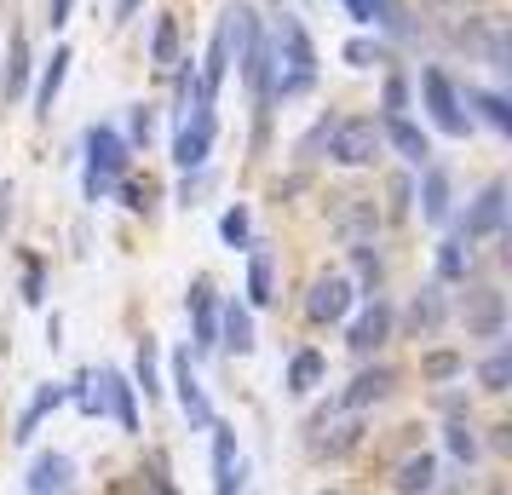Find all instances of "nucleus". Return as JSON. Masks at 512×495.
Here are the masks:
<instances>
[{
    "instance_id": "obj_1",
    "label": "nucleus",
    "mask_w": 512,
    "mask_h": 495,
    "mask_svg": "<svg viewBox=\"0 0 512 495\" xmlns=\"http://www.w3.org/2000/svg\"><path fill=\"white\" fill-rule=\"evenodd\" d=\"M271 98H300L317 87V47H311V35H305L294 18H282L277 35H271Z\"/></svg>"
},
{
    "instance_id": "obj_2",
    "label": "nucleus",
    "mask_w": 512,
    "mask_h": 495,
    "mask_svg": "<svg viewBox=\"0 0 512 495\" xmlns=\"http://www.w3.org/2000/svg\"><path fill=\"white\" fill-rule=\"evenodd\" d=\"M121 173H127V139L110 127H87V202L110 196Z\"/></svg>"
},
{
    "instance_id": "obj_3",
    "label": "nucleus",
    "mask_w": 512,
    "mask_h": 495,
    "mask_svg": "<svg viewBox=\"0 0 512 495\" xmlns=\"http://www.w3.org/2000/svg\"><path fill=\"white\" fill-rule=\"evenodd\" d=\"M328 156L340 167H369L374 156H380V127H374V116H346L328 127Z\"/></svg>"
},
{
    "instance_id": "obj_4",
    "label": "nucleus",
    "mask_w": 512,
    "mask_h": 495,
    "mask_svg": "<svg viewBox=\"0 0 512 495\" xmlns=\"http://www.w3.org/2000/svg\"><path fill=\"white\" fill-rule=\"evenodd\" d=\"M213 104H196V110H185V127H179V139H173V162L179 167H202L213 150Z\"/></svg>"
},
{
    "instance_id": "obj_5",
    "label": "nucleus",
    "mask_w": 512,
    "mask_h": 495,
    "mask_svg": "<svg viewBox=\"0 0 512 495\" xmlns=\"http://www.w3.org/2000/svg\"><path fill=\"white\" fill-rule=\"evenodd\" d=\"M420 93H426V110H432V121H438L449 139H466V127L472 121L461 116V98H455V87H449V75L443 70H426L420 75Z\"/></svg>"
},
{
    "instance_id": "obj_6",
    "label": "nucleus",
    "mask_w": 512,
    "mask_h": 495,
    "mask_svg": "<svg viewBox=\"0 0 512 495\" xmlns=\"http://www.w3.org/2000/svg\"><path fill=\"white\" fill-rule=\"evenodd\" d=\"M461 317H466V334L495 340L501 323H507V300H501L495 288H472V294H466V306H461Z\"/></svg>"
},
{
    "instance_id": "obj_7",
    "label": "nucleus",
    "mask_w": 512,
    "mask_h": 495,
    "mask_svg": "<svg viewBox=\"0 0 512 495\" xmlns=\"http://www.w3.org/2000/svg\"><path fill=\"white\" fill-rule=\"evenodd\" d=\"M501 225H507V185L495 179V185H484V196L472 202V213H466L461 236H466V242H478V236H495Z\"/></svg>"
},
{
    "instance_id": "obj_8",
    "label": "nucleus",
    "mask_w": 512,
    "mask_h": 495,
    "mask_svg": "<svg viewBox=\"0 0 512 495\" xmlns=\"http://www.w3.org/2000/svg\"><path fill=\"white\" fill-rule=\"evenodd\" d=\"M351 300H357V288H351L346 277H317L305 311H311V323H340V317L351 311Z\"/></svg>"
},
{
    "instance_id": "obj_9",
    "label": "nucleus",
    "mask_w": 512,
    "mask_h": 495,
    "mask_svg": "<svg viewBox=\"0 0 512 495\" xmlns=\"http://www.w3.org/2000/svg\"><path fill=\"white\" fill-rule=\"evenodd\" d=\"M242 490V455H236V432L213 421V495Z\"/></svg>"
},
{
    "instance_id": "obj_10",
    "label": "nucleus",
    "mask_w": 512,
    "mask_h": 495,
    "mask_svg": "<svg viewBox=\"0 0 512 495\" xmlns=\"http://www.w3.org/2000/svg\"><path fill=\"white\" fill-rule=\"evenodd\" d=\"M29 495H75L70 455H35V467H29Z\"/></svg>"
},
{
    "instance_id": "obj_11",
    "label": "nucleus",
    "mask_w": 512,
    "mask_h": 495,
    "mask_svg": "<svg viewBox=\"0 0 512 495\" xmlns=\"http://www.w3.org/2000/svg\"><path fill=\"white\" fill-rule=\"evenodd\" d=\"M173 386H179V409L190 415V426H213V409H208V398H202L196 369H190V352L173 357Z\"/></svg>"
},
{
    "instance_id": "obj_12",
    "label": "nucleus",
    "mask_w": 512,
    "mask_h": 495,
    "mask_svg": "<svg viewBox=\"0 0 512 495\" xmlns=\"http://www.w3.org/2000/svg\"><path fill=\"white\" fill-rule=\"evenodd\" d=\"M386 334H392V311L380 306V300H369V306L357 311L346 346H351V352H374V346H386Z\"/></svg>"
},
{
    "instance_id": "obj_13",
    "label": "nucleus",
    "mask_w": 512,
    "mask_h": 495,
    "mask_svg": "<svg viewBox=\"0 0 512 495\" xmlns=\"http://www.w3.org/2000/svg\"><path fill=\"white\" fill-rule=\"evenodd\" d=\"M380 139H392V150H397L409 167H420L426 156H432V139H426V133H420L409 116H386V133H380Z\"/></svg>"
},
{
    "instance_id": "obj_14",
    "label": "nucleus",
    "mask_w": 512,
    "mask_h": 495,
    "mask_svg": "<svg viewBox=\"0 0 512 495\" xmlns=\"http://www.w3.org/2000/svg\"><path fill=\"white\" fill-rule=\"evenodd\" d=\"M190 317H196V346H219V311H213V283H190Z\"/></svg>"
},
{
    "instance_id": "obj_15",
    "label": "nucleus",
    "mask_w": 512,
    "mask_h": 495,
    "mask_svg": "<svg viewBox=\"0 0 512 495\" xmlns=\"http://www.w3.org/2000/svg\"><path fill=\"white\" fill-rule=\"evenodd\" d=\"M392 386H397L392 369H369V375H357L346 392H340V409H369V403H380Z\"/></svg>"
},
{
    "instance_id": "obj_16",
    "label": "nucleus",
    "mask_w": 512,
    "mask_h": 495,
    "mask_svg": "<svg viewBox=\"0 0 512 495\" xmlns=\"http://www.w3.org/2000/svg\"><path fill=\"white\" fill-rule=\"evenodd\" d=\"M98 386H104V403L116 409V421H121V432H139V409H133V386L116 375V369H104L98 375Z\"/></svg>"
},
{
    "instance_id": "obj_17",
    "label": "nucleus",
    "mask_w": 512,
    "mask_h": 495,
    "mask_svg": "<svg viewBox=\"0 0 512 495\" xmlns=\"http://www.w3.org/2000/svg\"><path fill=\"white\" fill-rule=\"evenodd\" d=\"M420 219H432V225L449 219V173H443V167H426V185H420Z\"/></svg>"
},
{
    "instance_id": "obj_18",
    "label": "nucleus",
    "mask_w": 512,
    "mask_h": 495,
    "mask_svg": "<svg viewBox=\"0 0 512 495\" xmlns=\"http://www.w3.org/2000/svg\"><path fill=\"white\" fill-rule=\"evenodd\" d=\"M438 323H443V294L438 288H420L415 300H409V334H438Z\"/></svg>"
},
{
    "instance_id": "obj_19",
    "label": "nucleus",
    "mask_w": 512,
    "mask_h": 495,
    "mask_svg": "<svg viewBox=\"0 0 512 495\" xmlns=\"http://www.w3.org/2000/svg\"><path fill=\"white\" fill-rule=\"evenodd\" d=\"M432 478H438V461H432V455H409V461L397 467V495H426Z\"/></svg>"
},
{
    "instance_id": "obj_20",
    "label": "nucleus",
    "mask_w": 512,
    "mask_h": 495,
    "mask_svg": "<svg viewBox=\"0 0 512 495\" xmlns=\"http://www.w3.org/2000/svg\"><path fill=\"white\" fill-rule=\"evenodd\" d=\"M58 403H64V386H41V392H35V403L24 409V421H18V432H12V438H18V444H29V438H35V426L47 421Z\"/></svg>"
},
{
    "instance_id": "obj_21",
    "label": "nucleus",
    "mask_w": 512,
    "mask_h": 495,
    "mask_svg": "<svg viewBox=\"0 0 512 495\" xmlns=\"http://www.w3.org/2000/svg\"><path fill=\"white\" fill-rule=\"evenodd\" d=\"M466 271H472V248H466V236L438 242V277H443V283H461Z\"/></svg>"
},
{
    "instance_id": "obj_22",
    "label": "nucleus",
    "mask_w": 512,
    "mask_h": 495,
    "mask_svg": "<svg viewBox=\"0 0 512 495\" xmlns=\"http://www.w3.org/2000/svg\"><path fill=\"white\" fill-rule=\"evenodd\" d=\"M225 346H231L236 357H248L254 352V317H248V306H225Z\"/></svg>"
},
{
    "instance_id": "obj_23",
    "label": "nucleus",
    "mask_w": 512,
    "mask_h": 495,
    "mask_svg": "<svg viewBox=\"0 0 512 495\" xmlns=\"http://www.w3.org/2000/svg\"><path fill=\"white\" fill-rule=\"evenodd\" d=\"M64 75H70V52L58 47V52H52V64L41 70V93H35L41 116H52V98H58V87H64Z\"/></svg>"
},
{
    "instance_id": "obj_24",
    "label": "nucleus",
    "mask_w": 512,
    "mask_h": 495,
    "mask_svg": "<svg viewBox=\"0 0 512 495\" xmlns=\"http://www.w3.org/2000/svg\"><path fill=\"white\" fill-rule=\"evenodd\" d=\"M317 380H323V357L317 352H300L294 363H288V392H317Z\"/></svg>"
},
{
    "instance_id": "obj_25",
    "label": "nucleus",
    "mask_w": 512,
    "mask_h": 495,
    "mask_svg": "<svg viewBox=\"0 0 512 495\" xmlns=\"http://www.w3.org/2000/svg\"><path fill=\"white\" fill-rule=\"evenodd\" d=\"M248 300L254 306H271L277 294H271V254L265 248H254V265H248Z\"/></svg>"
},
{
    "instance_id": "obj_26",
    "label": "nucleus",
    "mask_w": 512,
    "mask_h": 495,
    "mask_svg": "<svg viewBox=\"0 0 512 495\" xmlns=\"http://www.w3.org/2000/svg\"><path fill=\"white\" fill-rule=\"evenodd\" d=\"M24 81H29V41L18 35V41H12V58H6V81H0V87H6V98L24 93Z\"/></svg>"
},
{
    "instance_id": "obj_27",
    "label": "nucleus",
    "mask_w": 512,
    "mask_h": 495,
    "mask_svg": "<svg viewBox=\"0 0 512 495\" xmlns=\"http://www.w3.org/2000/svg\"><path fill=\"white\" fill-rule=\"evenodd\" d=\"M150 58H156V64H179V24H173V18L156 24V35H150Z\"/></svg>"
},
{
    "instance_id": "obj_28",
    "label": "nucleus",
    "mask_w": 512,
    "mask_h": 495,
    "mask_svg": "<svg viewBox=\"0 0 512 495\" xmlns=\"http://www.w3.org/2000/svg\"><path fill=\"white\" fill-rule=\"evenodd\" d=\"M478 380H484V392H507V380H512V346H501V352L489 357L484 369H478Z\"/></svg>"
},
{
    "instance_id": "obj_29",
    "label": "nucleus",
    "mask_w": 512,
    "mask_h": 495,
    "mask_svg": "<svg viewBox=\"0 0 512 495\" xmlns=\"http://www.w3.org/2000/svg\"><path fill=\"white\" fill-rule=\"evenodd\" d=\"M466 104H478V110L489 116V127H501V133L512 127V110H507V98H495V93H478V87H466Z\"/></svg>"
},
{
    "instance_id": "obj_30",
    "label": "nucleus",
    "mask_w": 512,
    "mask_h": 495,
    "mask_svg": "<svg viewBox=\"0 0 512 495\" xmlns=\"http://www.w3.org/2000/svg\"><path fill=\"white\" fill-rule=\"evenodd\" d=\"M139 386H144V398L162 392V375H156V340H150V334L139 340Z\"/></svg>"
},
{
    "instance_id": "obj_31",
    "label": "nucleus",
    "mask_w": 512,
    "mask_h": 495,
    "mask_svg": "<svg viewBox=\"0 0 512 495\" xmlns=\"http://www.w3.org/2000/svg\"><path fill=\"white\" fill-rule=\"evenodd\" d=\"M443 444H449V455H455V461H472V455H478V438H472V426H466V421H449Z\"/></svg>"
},
{
    "instance_id": "obj_32",
    "label": "nucleus",
    "mask_w": 512,
    "mask_h": 495,
    "mask_svg": "<svg viewBox=\"0 0 512 495\" xmlns=\"http://www.w3.org/2000/svg\"><path fill=\"white\" fill-rule=\"evenodd\" d=\"M248 231H254V225H248V208H231L219 219V236H225L231 248H248Z\"/></svg>"
},
{
    "instance_id": "obj_33",
    "label": "nucleus",
    "mask_w": 512,
    "mask_h": 495,
    "mask_svg": "<svg viewBox=\"0 0 512 495\" xmlns=\"http://www.w3.org/2000/svg\"><path fill=\"white\" fill-rule=\"evenodd\" d=\"M461 369H466V363L455 352H432L426 363H420V375H426V380H455Z\"/></svg>"
},
{
    "instance_id": "obj_34",
    "label": "nucleus",
    "mask_w": 512,
    "mask_h": 495,
    "mask_svg": "<svg viewBox=\"0 0 512 495\" xmlns=\"http://www.w3.org/2000/svg\"><path fill=\"white\" fill-rule=\"evenodd\" d=\"M380 104H386V116H403V104H409V81L392 75V81H386V93H380Z\"/></svg>"
},
{
    "instance_id": "obj_35",
    "label": "nucleus",
    "mask_w": 512,
    "mask_h": 495,
    "mask_svg": "<svg viewBox=\"0 0 512 495\" xmlns=\"http://www.w3.org/2000/svg\"><path fill=\"white\" fill-rule=\"evenodd\" d=\"M380 58H386V52L369 47V41H351V47H346V64H351V70H369V64H380Z\"/></svg>"
},
{
    "instance_id": "obj_36",
    "label": "nucleus",
    "mask_w": 512,
    "mask_h": 495,
    "mask_svg": "<svg viewBox=\"0 0 512 495\" xmlns=\"http://www.w3.org/2000/svg\"><path fill=\"white\" fill-rule=\"evenodd\" d=\"M340 6L351 12V24H374L380 18V0H340Z\"/></svg>"
},
{
    "instance_id": "obj_37",
    "label": "nucleus",
    "mask_w": 512,
    "mask_h": 495,
    "mask_svg": "<svg viewBox=\"0 0 512 495\" xmlns=\"http://www.w3.org/2000/svg\"><path fill=\"white\" fill-rule=\"evenodd\" d=\"M150 133H156V116H150V110H133V144H150Z\"/></svg>"
},
{
    "instance_id": "obj_38",
    "label": "nucleus",
    "mask_w": 512,
    "mask_h": 495,
    "mask_svg": "<svg viewBox=\"0 0 512 495\" xmlns=\"http://www.w3.org/2000/svg\"><path fill=\"white\" fill-rule=\"evenodd\" d=\"M121 196H127L133 213H150V185H121Z\"/></svg>"
},
{
    "instance_id": "obj_39",
    "label": "nucleus",
    "mask_w": 512,
    "mask_h": 495,
    "mask_svg": "<svg viewBox=\"0 0 512 495\" xmlns=\"http://www.w3.org/2000/svg\"><path fill=\"white\" fill-rule=\"evenodd\" d=\"M70 6H75V0H47V24L64 29V24H70Z\"/></svg>"
},
{
    "instance_id": "obj_40",
    "label": "nucleus",
    "mask_w": 512,
    "mask_h": 495,
    "mask_svg": "<svg viewBox=\"0 0 512 495\" xmlns=\"http://www.w3.org/2000/svg\"><path fill=\"white\" fill-rule=\"evenodd\" d=\"M357 271H363V283H380V260H374L369 248H357Z\"/></svg>"
},
{
    "instance_id": "obj_41",
    "label": "nucleus",
    "mask_w": 512,
    "mask_h": 495,
    "mask_svg": "<svg viewBox=\"0 0 512 495\" xmlns=\"http://www.w3.org/2000/svg\"><path fill=\"white\" fill-rule=\"evenodd\" d=\"M409 202H415V185H409V179H392V208L403 213Z\"/></svg>"
},
{
    "instance_id": "obj_42",
    "label": "nucleus",
    "mask_w": 512,
    "mask_h": 495,
    "mask_svg": "<svg viewBox=\"0 0 512 495\" xmlns=\"http://www.w3.org/2000/svg\"><path fill=\"white\" fill-rule=\"evenodd\" d=\"M133 6H139V0H116V18H133Z\"/></svg>"
},
{
    "instance_id": "obj_43",
    "label": "nucleus",
    "mask_w": 512,
    "mask_h": 495,
    "mask_svg": "<svg viewBox=\"0 0 512 495\" xmlns=\"http://www.w3.org/2000/svg\"><path fill=\"white\" fill-rule=\"evenodd\" d=\"M323 495H334V490H323Z\"/></svg>"
}]
</instances>
